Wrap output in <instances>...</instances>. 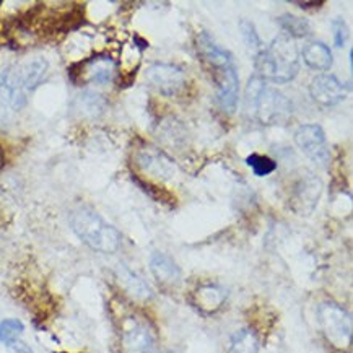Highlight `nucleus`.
Here are the masks:
<instances>
[{
  "label": "nucleus",
  "instance_id": "obj_1",
  "mask_svg": "<svg viewBox=\"0 0 353 353\" xmlns=\"http://www.w3.org/2000/svg\"><path fill=\"white\" fill-rule=\"evenodd\" d=\"M244 108L248 116L264 128L285 125L293 117L292 101L279 90L265 87V81L257 75L248 81Z\"/></svg>",
  "mask_w": 353,
  "mask_h": 353
},
{
  "label": "nucleus",
  "instance_id": "obj_2",
  "mask_svg": "<svg viewBox=\"0 0 353 353\" xmlns=\"http://www.w3.org/2000/svg\"><path fill=\"white\" fill-rule=\"evenodd\" d=\"M257 77L270 80L274 83H288L295 79L300 70V56L295 41L287 34L275 38L269 48H265L254 59Z\"/></svg>",
  "mask_w": 353,
  "mask_h": 353
},
{
  "label": "nucleus",
  "instance_id": "obj_3",
  "mask_svg": "<svg viewBox=\"0 0 353 353\" xmlns=\"http://www.w3.org/2000/svg\"><path fill=\"white\" fill-rule=\"evenodd\" d=\"M70 226L80 241L93 251L112 254L121 248V233L90 207L81 205L72 212Z\"/></svg>",
  "mask_w": 353,
  "mask_h": 353
},
{
  "label": "nucleus",
  "instance_id": "obj_4",
  "mask_svg": "<svg viewBox=\"0 0 353 353\" xmlns=\"http://www.w3.org/2000/svg\"><path fill=\"white\" fill-rule=\"evenodd\" d=\"M319 327L325 341L337 350H348L352 345V318L345 307L325 301L318 310Z\"/></svg>",
  "mask_w": 353,
  "mask_h": 353
},
{
  "label": "nucleus",
  "instance_id": "obj_5",
  "mask_svg": "<svg viewBox=\"0 0 353 353\" xmlns=\"http://www.w3.org/2000/svg\"><path fill=\"white\" fill-rule=\"evenodd\" d=\"M155 341V330L147 319L135 314L122 319L119 329L121 353H152Z\"/></svg>",
  "mask_w": 353,
  "mask_h": 353
},
{
  "label": "nucleus",
  "instance_id": "obj_6",
  "mask_svg": "<svg viewBox=\"0 0 353 353\" xmlns=\"http://www.w3.org/2000/svg\"><path fill=\"white\" fill-rule=\"evenodd\" d=\"M145 79L163 97H174L185 88V74L181 67L166 62H155L145 72Z\"/></svg>",
  "mask_w": 353,
  "mask_h": 353
},
{
  "label": "nucleus",
  "instance_id": "obj_7",
  "mask_svg": "<svg viewBox=\"0 0 353 353\" xmlns=\"http://www.w3.org/2000/svg\"><path fill=\"white\" fill-rule=\"evenodd\" d=\"M295 142L298 148L316 165H329L330 152L327 140H325V134L319 124L300 125L295 132Z\"/></svg>",
  "mask_w": 353,
  "mask_h": 353
},
{
  "label": "nucleus",
  "instance_id": "obj_8",
  "mask_svg": "<svg viewBox=\"0 0 353 353\" xmlns=\"http://www.w3.org/2000/svg\"><path fill=\"white\" fill-rule=\"evenodd\" d=\"M216 88V103L226 114H233L238 108L239 99V77L236 65L228 64L212 70Z\"/></svg>",
  "mask_w": 353,
  "mask_h": 353
},
{
  "label": "nucleus",
  "instance_id": "obj_9",
  "mask_svg": "<svg viewBox=\"0 0 353 353\" xmlns=\"http://www.w3.org/2000/svg\"><path fill=\"white\" fill-rule=\"evenodd\" d=\"M135 161L140 171L147 173L155 179L168 181L174 176L176 166L174 161L168 155L155 147H143L135 153Z\"/></svg>",
  "mask_w": 353,
  "mask_h": 353
},
{
  "label": "nucleus",
  "instance_id": "obj_10",
  "mask_svg": "<svg viewBox=\"0 0 353 353\" xmlns=\"http://www.w3.org/2000/svg\"><path fill=\"white\" fill-rule=\"evenodd\" d=\"M311 98L321 106H336L347 97V88L337 77L321 74L310 85Z\"/></svg>",
  "mask_w": 353,
  "mask_h": 353
},
{
  "label": "nucleus",
  "instance_id": "obj_11",
  "mask_svg": "<svg viewBox=\"0 0 353 353\" xmlns=\"http://www.w3.org/2000/svg\"><path fill=\"white\" fill-rule=\"evenodd\" d=\"M79 74L72 75V80H77V77H81L87 83H97V85H108L114 79L116 74V64L112 57L106 56V54H99L93 59H88L83 64H79Z\"/></svg>",
  "mask_w": 353,
  "mask_h": 353
},
{
  "label": "nucleus",
  "instance_id": "obj_12",
  "mask_svg": "<svg viewBox=\"0 0 353 353\" xmlns=\"http://www.w3.org/2000/svg\"><path fill=\"white\" fill-rule=\"evenodd\" d=\"M226 290L216 283H205L194 290L191 303L197 311L203 314L216 313L226 301Z\"/></svg>",
  "mask_w": 353,
  "mask_h": 353
},
{
  "label": "nucleus",
  "instance_id": "obj_13",
  "mask_svg": "<svg viewBox=\"0 0 353 353\" xmlns=\"http://www.w3.org/2000/svg\"><path fill=\"white\" fill-rule=\"evenodd\" d=\"M150 270L157 282L165 285V287H176V285L181 283V279H183L178 264L170 256L163 254L160 251H155L152 254Z\"/></svg>",
  "mask_w": 353,
  "mask_h": 353
},
{
  "label": "nucleus",
  "instance_id": "obj_14",
  "mask_svg": "<svg viewBox=\"0 0 353 353\" xmlns=\"http://www.w3.org/2000/svg\"><path fill=\"white\" fill-rule=\"evenodd\" d=\"M116 275H117V282L124 290L125 293L130 298H134V300L137 301H148L152 300L153 296V292L152 288L148 287L147 282L134 272V270H130L129 267L125 265H119L116 270Z\"/></svg>",
  "mask_w": 353,
  "mask_h": 353
},
{
  "label": "nucleus",
  "instance_id": "obj_15",
  "mask_svg": "<svg viewBox=\"0 0 353 353\" xmlns=\"http://www.w3.org/2000/svg\"><path fill=\"white\" fill-rule=\"evenodd\" d=\"M321 196V183L314 176L305 178L296 185V191L293 192V203L295 210L301 214H307L314 209L316 202Z\"/></svg>",
  "mask_w": 353,
  "mask_h": 353
},
{
  "label": "nucleus",
  "instance_id": "obj_16",
  "mask_svg": "<svg viewBox=\"0 0 353 353\" xmlns=\"http://www.w3.org/2000/svg\"><path fill=\"white\" fill-rule=\"evenodd\" d=\"M17 67H18V75H20V80L21 83H23L25 92L30 94L36 87H38L41 81L44 80V77L48 74L49 64L43 57H36Z\"/></svg>",
  "mask_w": 353,
  "mask_h": 353
},
{
  "label": "nucleus",
  "instance_id": "obj_17",
  "mask_svg": "<svg viewBox=\"0 0 353 353\" xmlns=\"http://www.w3.org/2000/svg\"><path fill=\"white\" fill-rule=\"evenodd\" d=\"M303 59H305L306 65L313 70H327L332 65V52L321 41H311L303 49Z\"/></svg>",
  "mask_w": 353,
  "mask_h": 353
},
{
  "label": "nucleus",
  "instance_id": "obj_18",
  "mask_svg": "<svg viewBox=\"0 0 353 353\" xmlns=\"http://www.w3.org/2000/svg\"><path fill=\"white\" fill-rule=\"evenodd\" d=\"M228 353H259V337L252 329H239L230 341Z\"/></svg>",
  "mask_w": 353,
  "mask_h": 353
},
{
  "label": "nucleus",
  "instance_id": "obj_19",
  "mask_svg": "<svg viewBox=\"0 0 353 353\" xmlns=\"http://www.w3.org/2000/svg\"><path fill=\"white\" fill-rule=\"evenodd\" d=\"M279 25L282 26L285 33L290 38H306V36L311 34V25L307 23L305 18H300L296 15H292V13H285L279 18Z\"/></svg>",
  "mask_w": 353,
  "mask_h": 353
},
{
  "label": "nucleus",
  "instance_id": "obj_20",
  "mask_svg": "<svg viewBox=\"0 0 353 353\" xmlns=\"http://www.w3.org/2000/svg\"><path fill=\"white\" fill-rule=\"evenodd\" d=\"M239 28H241L243 41L244 44H246L249 54H251L252 59H256L262 51H264V46H262V41L259 38V34H257L256 26L252 25L251 21L243 20L241 23H239Z\"/></svg>",
  "mask_w": 353,
  "mask_h": 353
},
{
  "label": "nucleus",
  "instance_id": "obj_21",
  "mask_svg": "<svg viewBox=\"0 0 353 353\" xmlns=\"http://www.w3.org/2000/svg\"><path fill=\"white\" fill-rule=\"evenodd\" d=\"M246 165L252 170L257 178H264V176L272 174L277 170V161L272 160L270 157L259 155V153H252L246 158Z\"/></svg>",
  "mask_w": 353,
  "mask_h": 353
},
{
  "label": "nucleus",
  "instance_id": "obj_22",
  "mask_svg": "<svg viewBox=\"0 0 353 353\" xmlns=\"http://www.w3.org/2000/svg\"><path fill=\"white\" fill-rule=\"evenodd\" d=\"M25 330V325L18 319H6L0 323V342L12 343L18 341V336Z\"/></svg>",
  "mask_w": 353,
  "mask_h": 353
},
{
  "label": "nucleus",
  "instance_id": "obj_23",
  "mask_svg": "<svg viewBox=\"0 0 353 353\" xmlns=\"http://www.w3.org/2000/svg\"><path fill=\"white\" fill-rule=\"evenodd\" d=\"M332 31H334V44H336V48L345 46L348 39V28H347V23L342 20V18H336V20L332 21Z\"/></svg>",
  "mask_w": 353,
  "mask_h": 353
},
{
  "label": "nucleus",
  "instance_id": "obj_24",
  "mask_svg": "<svg viewBox=\"0 0 353 353\" xmlns=\"http://www.w3.org/2000/svg\"><path fill=\"white\" fill-rule=\"evenodd\" d=\"M80 103L83 105V110L87 108V112H101L103 110V99L94 93H85L80 98Z\"/></svg>",
  "mask_w": 353,
  "mask_h": 353
},
{
  "label": "nucleus",
  "instance_id": "obj_25",
  "mask_svg": "<svg viewBox=\"0 0 353 353\" xmlns=\"http://www.w3.org/2000/svg\"><path fill=\"white\" fill-rule=\"evenodd\" d=\"M8 347H10V350L13 353H34L28 345H26V343L20 342V341H15V342L8 343Z\"/></svg>",
  "mask_w": 353,
  "mask_h": 353
},
{
  "label": "nucleus",
  "instance_id": "obj_26",
  "mask_svg": "<svg viewBox=\"0 0 353 353\" xmlns=\"http://www.w3.org/2000/svg\"><path fill=\"white\" fill-rule=\"evenodd\" d=\"M296 6L301 7L303 10H311V8H321L324 2H296Z\"/></svg>",
  "mask_w": 353,
  "mask_h": 353
},
{
  "label": "nucleus",
  "instance_id": "obj_27",
  "mask_svg": "<svg viewBox=\"0 0 353 353\" xmlns=\"http://www.w3.org/2000/svg\"><path fill=\"white\" fill-rule=\"evenodd\" d=\"M3 163H6V155H3L2 147H0V170L3 168Z\"/></svg>",
  "mask_w": 353,
  "mask_h": 353
},
{
  "label": "nucleus",
  "instance_id": "obj_28",
  "mask_svg": "<svg viewBox=\"0 0 353 353\" xmlns=\"http://www.w3.org/2000/svg\"><path fill=\"white\" fill-rule=\"evenodd\" d=\"M3 106H6V103H3L2 99H0V116L3 114Z\"/></svg>",
  "mask_w": 353,
  "mask_h": 353
}]
</instances>
